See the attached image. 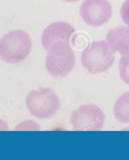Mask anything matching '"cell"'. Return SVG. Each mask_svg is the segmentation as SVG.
I'll return each instance as SVG.
<instances>
[{
	"instance_id": "cell-1",
	"label": "cell",
	"mask_w": 129,
	"mask_h": 160,
	"mask_svg": "<svg viewBox=\"0 0 129 160\" xmlns=\"http://www.w3.org/2000/svg\"><path fill=\"white\" fill-rule=\"evenodd\" d=\"M32 43L26 32L14 30L7 33L0 40V57L7 63L23 62L29 55Z\"/></svg>"
},
{
	"instance_id": "cell-2",
	"label": "cell",
	"mask_w": 129,
	"mask_h": 160,
	"mask_svg": "<svg viewBox=\"0 0 129 160\" xmlns=\"http://www.w3.org/2000/svg\"><path fill=\"white\" fill-rule=\"evenodd\" d=\"M115 54L116 52L107 41H94L82 52L81 63L89 73H101L112 67L116 59Z\"/></svg>"
},
{
	"instance_id": "cell-3",
	"label": "cell",
	"mask_w": 129,
	"mask_h": 160,
	"mask_svg": "<svg viewBox=\"0 0 129 160\" xmlns=\"http://www.w3.org/2000/svg\"><path fill=\"white\" fill-rule=\"evenodd\" d=\"M75 65V55L69 42H57L48 51L46 68L53 77H65L74 68Z\"/></svg>"
},
{
	"instance_id": "cell-4",
	"label": "cell",
	"mask_w": 129,
	"mask_h": 160,
	"mask_svg": "<svg viewBox=\"0 0 129 160\" xmlns=\"http://www.w3.org/2000/svg\"><path fill=\"white\" fill-rule=\"evenodd\" d=\"M26 103L31 114L39 119L53 117L61 106L59 97L49 88H41L31 91L26 97Z\"/></svg>"
},
{
	"instance_id": "cell-5",
	"label": "cell",
	"mask_w": 129,
	"mask_h": 160,
	"mask_svg": "<svg viewBox=\"0 0 129 160\" xmlns=\"http://www.w3.org/2000/svg\"><path fill=\"white\" fill-rule=\"evenodd\" d=\"M104 112L93 104L84 105L72 113L71 122L75 131H100L103 129Z\"/></svg>"
},
{
	"instance_id": "cell-6",
	"label": "cell",
	"mask_w": 129,
	"mask_h": 160,
	"mask_svg": "<svg viewBox=\"0 0 129 160\" xmlns=\"http://www.w3.org/2000/svg\"><path fill=\"white\" fill-rule=\"evenodd\" d=\"M79 13L87 25L98 28L110 21L113 10L108 0H85L81 4Z\"/></svg>"
},
{
	"instance_id": "cell-7",
	"label": "cell",
	"mask_w": 129,
	"mask_h": 160,
	"mask_svg": "<svg viewBox=\"0 0 129 160\" xmlns=\"http://www.w3.org/2000/svg\"><path fill=\"white\" fill-rule=\"evenodd\" d=\"M75 29L70 24L65 22H56L48 25L43 30L42 43L44 49L49 51L55 43L59 42H69Z\"/></svg>"
},
{
	"instance_id": "cell-8",
	"label": "cell",
	"mask_w": 129,
	"mask_h": 160,
	"mask_svg": "<svg viewBox=\"0 0 129 160\" xmlns=\"http://www.w3.org/2000/svg\"><path fill=\"white\" fill-rule=\"evenodd\" d=\"M106 41L116 52L123 56H129V26H120L108 31Z\"/></svg>"
},
{
	"instance_id": "cell-9",
	"label": "cell",
	"mask_w": 129,
	"mask_h": 160,
	"mask_svg": "<svg viewBox=\"0 0 129 160\" xmlns=\"http://www.w3.org/2000/svg\"><path fill=\"white\" fill-rule=\"evenodd\" d=\"M113 113L117 120L129 123V92L124 93L115 103Z\"/></svg>"
},
{
	"instance_id": "cell-10",
	"label": "cell",
	"mask_w": 129,
	"mask_h": 160,
	"mask_svg": "<svg viewBox=\"0 0 129 160\" xmlns=\"http://www.w3.org/2000/svg\"><path fill=\"white\" fill-rule=\"evenodd\" d=\"M119 68L120 78L129 85V56H123L120 59Z\"/></svg>"
},
{
	"instance_id": "cell-11",
	"label": "cell",
	"mask_w": 129,
	"mask_h": 160,
	"mask_svg": "<svg viewBox=\"0 0 129 160\" xmlns=\"http://www.w3.org/2000/svg\"><path fill=\"white\" fill-rule=\"evenodd\" d=\"M121 16L124 22L129 26V0H126L122 5Z\"/></svg>"
},
{
	"instance_id": "cell-12",
	"label": "cell",
	"mask_w": 129,
	"mask_h": 160,
	"mask_svg": "<svg viewBox=\"0 0 129 160\" xmlns=\"http://www.w3.org/2000/svg\"><path fill=\"white\" fill-rule=\"evenodd\" d=\"M63 1L67 3H74V2L79 1L80 0H63Z\"/></svg>"
}]
</instances>
